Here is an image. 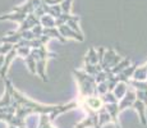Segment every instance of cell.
Segmentation results:
<instances>
[{
    "instance_id": "cell-4",
    "label": "cell",
    "mask_w": 147,
    "mask_h": 128,
    "mask_svg": "<svg viewBox=\"0 0 147 128\" xmlns=\"http://www.w3.org/2000/svg\"><path fill=\"white\" fill-rule=\"evenodd\" d=\"M127 91H128V83H127V82H118V85L115 86V89L113 90V92L117 96L118 100H121V99L125 96Z\"/></svg>"
},
{
    "instance_id": "cell-3",
    "label": "cell",
    "mask_w": 147,
    "mask_h": 128,
    "mask_svg": "<svg viewBox=\"0 0 147 128\" xmlns=\"http://www.w3.org/2000/svg\"><path fill=\"white\" fill-rule=\"evenodd\" d=\"M146 106L147 105L145 104L143 101L138 100V99H136V101L133 102V105H132V108L136 110V112L138 113V115H140V119H141V123L143 124V126H146L147 124V119H146Z\"/></svg>"
},
{
    "instance_id": "cell-1",
    "label": "cell",
    "mask_w": 147,
    "mask_h": 128,
    "mask_svg": "<svg viewBox=\"0 0 147 128\" xmlns=\"http://www.w3.org/2000/svg\"><path fill=\"white\" fill-rule=\"evenodd\" d=\"M4 83L8 85L10 89L12 101L10 105L5 108H0V121L5 122L8 128H27V119L33 114H50L54 121L56 115L63 114L70 109L78 106V102L73 101L65 105H44L40 102L31 100L30 98L24 96L19 91L16 90L12 81L9 78L4 79Z\"/></svg>"
},
{
    "instance_id": "cell-2",
    "label": "cell",
    "mask_w": 147,
    "mask_h": 128,
    "mask_svg": "<svg viewBox=\"0 0 147 128\" xmlns=\"http://www.w3.org/2000/svg\"><path fill=\"white\" fill-rule=\"evenodd\" d=\"M17 55H18V53H17L16 47H13V49L5 55L4 64H3V67L0 68V77H1L3 81L7 79V74H8V70H9V67H10V64H12V62L14 60V58H16Z\"/></svg>"
}]
</instances>
